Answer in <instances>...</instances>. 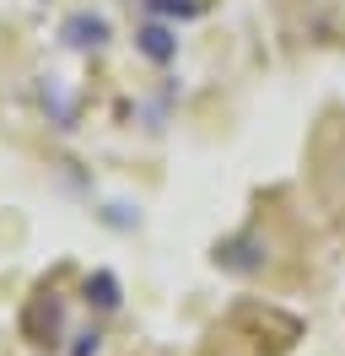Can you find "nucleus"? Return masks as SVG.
<instances>
[{
  "label": "nucleus",
  "instance_id": "nucleus-1",
  "mask_svg": "<svg viewBox=\"0 0 345 356\" xmlns=\"http://www.w3.org/2000/svg\"><path fill=\"white\" fill-rule=\"evenodd\" d=\"M60 38L70 49H103L108 44V22H103V17H92V11H76V17L60 27Z\"/></svg>",
  "mask_w": 345,
  "mask_h": 356
},
{
  "label": "nucleus",
  "instance_id": "nucleus-2",
  "mask_svg": "<svg viewBox=\"0 0 345 356\" xmlns=\"http://www.w3.org/2000/svg\"><path fill=\"white\" fill-rule=\"evenodd\" d=\"M141 49H146V60L168 65L172 54H178V38H172V27H168V22H151V27H141Z\"/></svg>",
  "mask_w": 345,
  "mask_h": 356
},
{
  "label": "nucleus",
  "instance_id": "nucleus-4",
  "mask_svg": "<svg viewBox=\"0 0 345 356\" xmlns=\"http://www.w3.org/2000/svg\"><path fill=\"white\" fill-rule=\"evenodd\" d=\"M146 11H157V17H200L205 0H146Z\"/></svg>",
  "mask_w": 345,
  "mask_h": 356
},
{
  "label": "nucleus",
  "instance_id": "nucleus-3",
  "mask_svg": "<svg viewBox=\"0 0 345 356\" xmlns=\"http://www.w3.org/2000/svg\"><path fill=\"white\" fill-rule=\"evenodd\" d=\"M86 297H92L97 308H119V281H113V275H92V281H86Z\"/></svg>",
  "mask_w": 345,
  "mask_h": 356
}]
</instances>
